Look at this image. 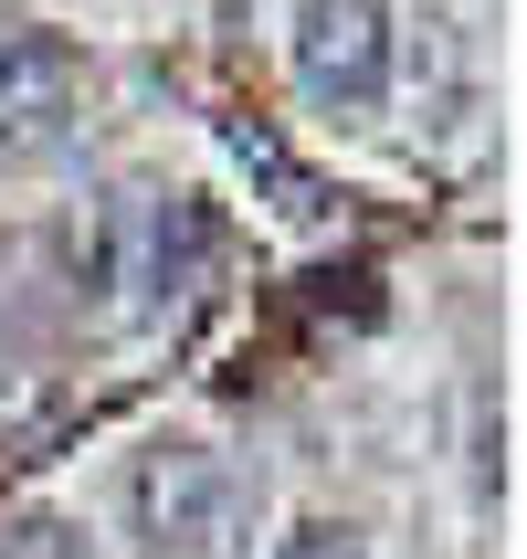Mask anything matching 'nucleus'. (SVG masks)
Here are the masks:
<instances>
[{
  "mask_svg": "<svg viewBox=\"0 0 527 559\" xmlns=\"http://www.w3.org/2000/svg\"><path fill=\"white\" fill-rule=\"evenodd\" d=\"M106 243H117V275L137 285V307H180V296L212 285L221 222H212V201H190V190H127L117 222H106Z\"/></svg>",
  "mask_w": 527,
  "mask_h": 559,
  "instance_id": "nucleus-3",
  "label": "nucleus"
},
{
  "mask_svg": "<svg viewBox=\"0 0 527 559\" xmlns=\"http://www.w3.org/2000/svg\"><path fill=\"white\" fill-rule=\"evenodd\" d=\"M0 559H85V538L63 528V518H11L0 528Z\"/></svg>",
  "mask_w": 527,
  "mask_h": 559,
  "instance_id": "nucleus-7",
  "label": "nucleus"
},
{
  "mask_svg": "<svg viewBox=\"0 0 527 559\" xmlns=\"http://www.w3.org/2000/svg\"><path fill=\"white\" fill-rule=\"evenodd\" d=\"M275 559H370V538L348 528V518H296V528L275 538Z\"/></svg>",
  "mask_w": 527,
  "mask_h": 559,
  "instance_id": "nucleus-6",
  "label": "nucleus"
},
{
  "mask_svg": "<svg viewBox=\"0 0 527 559\" xmlns=\"http://www.w3.org/2000/svg\"><path fill=\"white\" fill-rule=\"evenodd\" d=\"M85 138V63L53 32H0V158H63Z\"/></svg>",
  "mask_w": 527,
  "mask_h": 559,
  "instance_id": "nucleus-4",
  "label": "nucleus"
},
{
  "mask_svg": "<svg viewBox=\"0 0 527 559\" xmlns=\"http://www.w3.org/2000/svg\"><path fill=\"white\" fill-rule=\"evenodd\" d=\"M285 53H296V95L316 117H380L402 32H391V0H296Z\"/></svg>",
  "mask_w": 527,
  "mask_h": 559,
  "instance_id": "nucleus-2",
  "label": "nucleus"
},
{
  "mask_svg": "<svg viewBox=\"0 0 527 559\" xmlns=\"http://www.w3.org/2000/svg\"><path fill=\"white\" fill-rule=\"evenodd\" d=\"M127 518H137L148 559H221L243 528V475L212 443H148L127 475Z\"/></svg>",
  "mask_w": 527,
  "mask_h": 559,
  "instance_id": "nucleus-1",
  "label": "nucleus"
},
{
  "mask_svg": "<svg viewBox=\"0 0 527 559\" xmlns=\"http://www.w3.org/2000/svg\"><path fill=\"white\" fill-rule=\"evenodd\" d=\"M232 148H243V158H253V169H264V180H275V190H285V212H296V222H316V212H327V190H316V180H307V169H296V158H285V148H275V138H264V127H232Z\"/></svg>",
  "mask_w": 527,
  "mask_h": 559,
  "instance_id": "nucleus-5",
  "label": "nucleus"
}]
</instances>
